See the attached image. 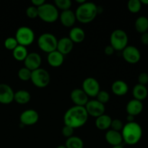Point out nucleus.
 <instances>
[{"instance_id":"f257e3e1","label":"nucleus","mask_w":148,"mask_h":148,"mask_svg":"<svg viewBox=\"0 0 148 148\" xmlns=\"http://www.w3.org/2000/svg\"><path fill=\"white\" fill-rule=\"evenodd\" d=\"M88 114L85 106H74L69 108L64 116V125L69 126L74 130L82 127L88 119Z\"/></svg>"},{"instance_id":"f03ea898","label":"nucleus","mask_w":148,"mask_h":148,"mask_svg":"<svg viewBox=\"0 0 148 148\" xmlns=\"http://www.w3.org/2000/svg\"><path fill=\"white\" fill-rule=\"evenodd\" d=\"M123 141L129 145L137 144L143 137V129L138 123L127 122L121 130Z\"/></svg>"},{"instance_id":"7ed1b4c3","label":"nucleus","mask_w":148,"mask_h":148,"mask_svg":"<svg viewBox=\"0 0 148 148\" xmlns=\"http://www.w3.org/2000/svg\"><path fill=\"white\" fill-rule=\"evenodd\" d=\"M98 7L91 1H85L79 4L75 12L77 20L82 23H89L96 17L98 14Z\"/></svg>"},{"instance_id":"20e7f679","label":"nucleus","mask_w":148,"mask_h":148,"mask_svg":"<svg viewBox=\"0 0 148 148\" xmlns=\"http://www.w3.org/2000/svg\"><path fill=\"white\" fill-rule=\"evenodd\" d=\"M38 17L46 23H54L59 19V10L56 6L50 3H45L38 7Z\"/></svg>"},{"instance_id":"39448f33","label":"nucleus","mask_w":148,"mask_h":148,"mask_svg":"<svg viewBox=\"0 0 148 148\" xmlns=\"http://www.w3.org/2000/svg\"><path fill=\"white\" fill-rule=\"evenodd\" d=\"M58 39L51 33H44L39 36L38 46L39 49L46 53H49L56 50Z\"/></svg>"},{"instance_id":"423d86ee","label":"nucleus","mask_w":148,"mask_h":148,"mask_svg":"<svg viewBox=\"0 0 148 148\" xmlns=\"http://www.w3.org/2000/svg\"><path fill=\"white\" fill-rule=\"evenodd\" d=\"M129 38L127 33L121 29L114 30L111 34V46L115 51H123L128 46Z\"/></svg>"},{"instance_id":"0eeeda50","label":"nucleus","mask_w":148,"mask_h":148,"mask_svg":"<svg viewBox=\"0 0 148 148\" xmlns=\"http://www.w3.org/2000/svg\"><path fill=\"white\" fill-rule=\"evenodd\" d=\"M14 38L19 45L26 47L33 43L35 40V33L33 29L27 26H21L16 31Z\"/></svg>"},{"instance_id":"6e6552de","label":"nucleus","mask_w":148,"mask_h":148,"mask_svg":"<svg viewBox=\"0 0 148 148\" xmlns=\"http://www.w3.org/2000/svg\"><path fill=\"white\" fill-rule=\"evenodd\" d=\"M30 80L37 88H44L50 83L51 76L47 70L40 67L32 72Z\"/></svg>"},{"instance_id":"1a4fd4ad","label":"nucleus","mask_w":148,"mask_h":148,"mask_svg":"<svg viewBox=\"0 0 148 148\" xmlns=\"http://www.w3.org/2000/svg\"><path fill=\"white\" fill-rule=\"evenodd\" d=\"M82 89L88 97L95 98L101 90L100 84L96 79L93 77H87L82 82Z\"/></svg>"},{"instance_id":"9d476101","label":"nucleus","mask_w":148,"mask_h":148,"mask_svg":"<svg viewBox=\"0 0 148 148\" xmlns=\"http://www.w3.org/2000/svg\"><path fill=\"white\" fill-rule=\"evenodd\" d=\"M85 108L88 116H91L95 118L104 114L106 110L105 105L100 103L96 99L88 101L86 105L85 106Z\"/></svg>"},{"instance_id":"9b49d317","label":"nucleus","mask_w":148,"mask_h":148,"mask_svg":"<svg viewBox=\"0 0 148 148\" xmlns=\"http://www.w3.org/2000/svg\"><path fill=\"white\" fill-rule=\"evenodd\" d=\"M122 56L128 63L137 64L141 59V53L140 50L134 46H127L122 51Z\"/></svg>"},{"instance_id":"f8f14e48","label":"nucleus","mask_w":148,"mask_h":148,"mask_svg":"<svg viewBox=\"0 0 148 148\" xmlns=\"http://www.w3.org/2000/svg\"><path fill=\"white\" fill-rule=\"evenodd\" d=\"M39 119V114L36 110L27 109L21 113L20 121L25 126H31L36 124Z\"/></svg>"},{"instance_id":"ddd939ff","label":"nucleus","mask_w":148,"mask_h":148,"mask_svg":"<svg viewBox=\"0 0 148 148\" xmlns=\"http://www.w3.org/2000/svg\"><path fill=\"white\" fill-rule=\"evenodd\" d=\"M41 62V56L39 53H36V52L28 53L25 59L24 60L25 67L27 68V69L33 72V71L40 68Z\"/></svg>"},{"instance_id":"4468645a","label":"nucleus","mask_w":148,"mask_h":148,"mask_svg":"<svg viewBox=\"0 0 148 148\" xmlns=\"http://www.w3.org/2000/svg\"><path fill=\"white\" fill-rule=\"evenodd\" d=\"M70 98L72 102L75 103V106H85L89 101L88 99L89 97L82 90V89L79 88L74 89L71 92Z\"/></svg>"},{"instance_id":"2eb2a0df","label":"nucleus","mask_w":148,"mask_h":148,"mask_svg":"<svg viewBox=\"0 0 148 148\" xmlns=\"http://www.w3.org/2000/svg\"><path fill=\"white\" fill-rule=\"evenodd\" d=\"M14 92L12 88L7 84H0V103L10 104L14 101Z\"/></svg>"},{"instance_id":"dca6fc26","label":"nucleus","mask_w":148,"mask_h":148,"mask_svg":"<svg viewBox=\"0 0 148 148\" xmlns=\"http://www.w3.org/2000/svg\"><path fill=\"white\" fill-rule=\"evenodd\" d=\"M59 18L62 25L67 27H72L77 20L75 13L71 10L62 11L61 14H59Z\"/></svg>"},{"instance_id":"f3484780","label":"nucleus","mask_w":148,"mask_h":148,"mask_svg":"<svg viewBox=\"0 0 148 148\" xmlns=\"http://www.w3.org/2000/svg\"><path fill=\"white\" fill-rule=\"evenodd\" d=\"M74 43L69 39V38L63 37L58 40L56 50L64 56V55L69 54L72 51Z\"/></svg>"},{"instance_id":"a211bd4d","label":"nucleus","mask_w":148,"mask_h":148,"mask_svg":"<svg viewBox=\"0 0 148 148\" xmlns=\"http://www.w3.org/2000/svg\"><path fill=\"white\" fill-rule=\"evenodd\" d=\"M105 139L107 143L112 145L113 147L121 145V143L123 142L121 133L120 132L114 131L112 130H108L106 132L105 134Z\"/></svg>"},{"instance_id":"6ab92c4d","label":"nucleus","mask_w":148,"mask_h":148,"mask_svg":"<svg viewBox=\"0 0 148 148\" xmlns=\"http://www.w3.org/2000/svg\"><path fill=\"white\" fill-rule=\"evenodd\" d=\"M143 110V102L136 99H132L129 101L126 106V111H127L128 115L133 116H135L141 114Z\"/></svg>"},{"instance_id":"aec40b11","label":"nucleus","mask_w":148,"mask_h":148,"mask_svg":"<svg viewBox=\"0 0 148 148\" xmlns=\"http://www.w3.org/2000/svg\"><path fill=\"white\" fill-rule=\"evenodd\" d=\"M64 61V56L57 50L48 53L47 62L50 66L53 67H59L62 66Z\"/></svg>"},{"instance_id":"412c9836","label":"nucleus","mask_w":148,"mask_h":148,"mask_svg":"<svg viewBox=\"0 0 148 148\" xmlns=\"http://www.w3.org/2000/svg\"><path fill=\"white\" fill-rule=\"evenodd\" d=\"M111 90L113 93L118 96H123L129 91V86L126 82L121 79H118L113 82L111 85Z\"/></svg>"},{"instance_id":"4be33fe9","label":"nucleus","mask_w":148,"mask_h":148,"mask_svg":"<svg viewBox=\"0 0 148 148\" xmlns=\"http://www.w3.org/2000/svg\"><path fill=\"white\" fill-rule=\"evenodd\" d=\"M69 38L74 43H82L85 38V33L79 27H73L69 31Z\"/></svg>"},{"instance_id":"5701e85b","label":"nucleus","mask_w":148,"mask_h":148,"mask_svg":"<svg viewBox=\"0 0 148 148\" xmlns=\"http://www.w3.org/2000/svg\"><path fill=\"white\" fill-rule=\"evenodd\" d=\"M111 121L112 119L111 116L104 114L97 117L95 122V127L100 130H107L111 127Z\"/></svg>"},{"instance_id":"b1692460","label":"nucleus","mask_w":148,"mask_h":148,"mask_svg":"<svg viewBox=\"0 0 148 148\" xmlns=\"http://www.w3.org/2000/svg\"><path fill=\"white\" fill-rule=\"evenodd\" d=\"M132 95L134 96V99L138 100L140 101H144L148 95L147 88L145 85L137 84L133 88Z\"/></svg>"},{"instance_id":"393cba45","label":"nucleus","mask_w":148,"mask_h":148,"mask_svg":"<svg viewBox=\"0 0 148 148\" xmlns=\"http://www.w3.org/2000/svg\"><path fill=\"white\" fill-rule=\"evenodd\" d=\"M31 95L28 91L25 90H20L14 92V101L20 105H25L30 101Z\"/></svg>"},{"instance_id":"a878e982","label":"nucleus","mask_w":148,"mask_h":148,"mask_svg":"<svg viewBox=\"0 0 148 148\" xmlns=\"http://www.w3.org/2000/svg\"><path fill=\"white\" fill-rule=\"evenodd\" d=\"M134 27L138 33H146L148 30V18L145 16H140L136 20Z\"/></svg>"},{"instance_id":"bb28decb","label":"nucleus","mask_w":148,"mask_h":148,"mask_svg":"<svg viewBox=\"0 0 148 148\" xmlns=\"http://www.w3.org/2000/svg\"><path fill=\"white\" fill-rule=\"evenodd\" d=\"M28 54V51L25 46L18 45L14 50L12 51V55L14 59L19 62H22L25 59L26 56Z\"/></svg>"},{"instance_id":"cd10ccee","label":"nucleus","mask_w":148,"mask_h":148,"mask_svg":"<svg viewBox=\"0 0 148 148\" xmlns=\"http://www.w3.org/2000/svg\"><path fill=\"white\" fill-rule=\"evenodd\" d=\"M64 145L66 148H83L84 143L80 137L72 136L66 139Z\"/></svg>"},{"instance_id":"c85d7f7f","label":"nucleus","mask_w":148,"mask_h":148,"mask_svg":"<svg viewBox=\"0 0 148 148\" xmlns=\"http://www.w3.org/2000/svg\"><path fill=\"white\" fill-rule=\"evenodd\" d=\"M127 7L132 13H138L142 8V3L140 0H130L127 4Z\"/></svg>"},{"instance_id":"c756f323","label":"nucleus","mask_w":148,"mask_h":148,"mask_svg":"<svg viewBox=\"0 0 148 148\" xmlns=\"http://www.w3.org/2000/svg\"><path fill=\"white\" fill-rule=\"evenodd\" d=\"M54 5L57 9H60L62 11L70 10L72 7L71 0H55Z\"/></svg>"},{"instance_id":"7c9ffc66","label":"nucleus","mask_w":148,"mask_h":148,"mask_svg":"<svg viewBox=\"0 0 148 148\" xmlns=\"http://www.w3.org/2000/svg\"><path fill=\"white\" fill-rule=\"evenodd\" d=\"M18 77L21 80L23 81H27L30 80L32 75V71L28 69L26 67H22L19 69L18 71Z\"/></svg>"},{"instance_id":"2f4dec72","label":"nucleus","mask_w":148,"mask_h":148,"mask_svg":"<svg viewBox=\"0 0 148 148\" xmlns=\"http://www.w3.org/2000/svg\"><path fill=\"white\" fill-rule=\"evenodd\" d=\"M18 45V43L14 37H9L4 40V47L8 50L13 51Z\"/></svg>"},{"instance_id":"473e14b6","label":"nucleus","mask_w":148,"mask_h":148,"mask_svg":"<svg viewBox=\"0 0 148 148\" xmlns=\"http://www.w3.org/2000/svg\"><path fill=\"white\" fill-rule=\"evenodd\" d=\"M95 98H96L97 101L105 105V103H106L109 101L110 95L107 91L100 90V92H98V94Z\"/></svg>"},{"instance_id":"72a5a7b5","label":"nucleus","mask_w":148,"mask_h":148,"mask_svg":"<svg viewBox=\"0 0 148 148\" xmlns=\"http://www.w3.org/2000/svg\"><path fill=\"white\" fill-rule=\"evenodd\" d=\"M124 124H123L122 121L118 119H112L111 124V130H114L116 132H121L123 127H124Z\"/></svg>"},{"instance_id":"f704fd0d","label":"nucleus","mask_w":148,"mask_h":148,"mask_svg":"<svg viewBox=\"0 0 148 148\" xmlns=\"http://www.w3.org/2000/svg\"><path fill=\"white\" fill-rule=\"evenodd\" d=\"M26 15L30 19H35L38 17V7L35 6H30L26 10Z\"/></svg>"},{"instance_id":"c9c22d12","label":"nucleus","mask_w":148,"mask_h":148,"mask_svg":"<svg viewBox=\"0 0 148 148\" xmlns=\"http://www.w3.org/2000/svg\"><path fill=\"white\" fill-rule=\"evenodd\" d=\"M74 130H75L73 128H72V127L64 125L62 130V134H63L64 137H66V138H69V137L73 136Z\"/></svg>"},{"instance_id":"e433bc0d","label":"nucleus","mask_w":148,"mask_h":148,"mask_svg":"<svg viewBox=\"0 0 148 148\" xmlns=\"http://www.w3.org/2000/svg\"><path fill=\"white\" fill-rule=\"evenodd\" d=\"M137 79H138V84L145 86L148 83V74L147 72H142L139 75Z\"/></svg>"},{"instance_id":"4c0bfd02","label":"nucleus","mask_w":148,"mask_h":148,"mask_svg":"<svg viewBox=\"0 0 148 148\" xmlns=\"http://www.w3.org/2000/svg\"><path fill=\"white\" fill-rule=\"evenodd\" d=\"M114 51H115V50H114V48H113L111 45L106 46L105 49H104V52H105L106 54L108 55V56H111V55H112L113 53H114Z\"/></svg>"},{"instance_id":"58836bf2","label":"nucleus","mask_w":148,"mask_h":148,"mask_svg":"<svg viewBox=\"0 0 148 148\" xmlns=\"http://www.w3.org/2000/svg\"><path fill=\"white\" fill-rule=\"evenodd\" d=\"M140 40L144 45H148V32L143 33L140 37Z\"/></svg>"},{"instance_id":"ea45409f","label":"nucleus","mask_w":148,"mask_h":148,"mask_svg":"<svg viewBox=\"0 0 148 148\" xmlns=\"http://www.w3.org/2000/svg\"><path fill=\"white\" fill-rule=\"evenodd\" d=\"M31 3L33 4V6H35L36 7H39L43 5V4L46 3L44 0H32Z\"/></svg>"},{"instance_id":"a19ab883","label":"nucleus","mask_w":148,"mask_h":148,"mask_svg":"<svg viewBox=\"0 0 148 148\" xmlns=\"http://www.w3.org/2000/svg\"><path fill=\"white\" fill-rule=\"evenodd\" d=\"M127 120L128 122H133V121H134V116L131 115H128L127 116Z\"/></svg>"},{"instance_id":"79ce46f5","label":"nucleus","mask_w":148,"mask_h":148,"mask_svg":"<svg viewBox=\"0 0 148 148\" xmlns=\"http://www.w3.org/2000/svg\"><path fill=\"white\" fill-rule=\"evenodd\" d=\"M142 4H146V5H148V0H141Z\"/></svg>"},{"instance_id":"37998d69","label":"nucleus","mask_w":148,"mask_h":148,"mask_svg":"<svg viewBox=\"0 0 148 148\" xmlns=\"http://www.w3.org/2000/svg\"><path fill=\"white\" fill-rule=\"evenodd\" d=\"M76 1L77 3H79V4H83V3H85V0H76Z\"/></svg>"},{"instance_id":"c03bdc74","label":"nucleus","mask_w":148,"mask_h":148,"mask_svg":"<svg viewBox=\"0 0 148 148\" xmlns=\"http://www.w3.org/2000/svg\"><path fill=\"white\" fill-rule=\"evenodd\" d=\"M56 148H66L65 147V145H59L58 147H56Z\"/></svg>"},{"instance_id":"a18cd8bd","label":"nucleus","mask_w":148,"mask_h":148,"mask_svg":"<svg viewBox=\"0 0 148 148\" xmlns=\"http://www.w3.org/2000/svg\"><path fill=\"white\" fill-rule=\"evenodd\" d=\"M112 148H124L123 146L121 145H119V146H115V147H113Z\"/></svg>"}]
</instances>
